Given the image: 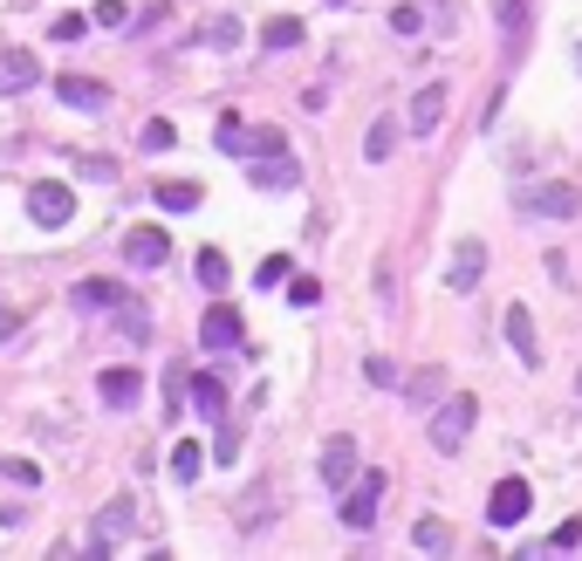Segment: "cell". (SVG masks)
Wrapping results in <instances>:
<instances>
[{"label":"cell","instance_id":"34","mask_svg":"<svg viewBox=\"0 0 582 561\" xmlns=\"http://www.w3.org/2000/svg\"><path fill=\"white\" fill-rule=\"evenodd\" d=\"M391 28H398V34H418V28H425V8H411V0H405V8H391Z\"/></svg>","mask_w":582,"mask_h":561},{"label":"cell","instance_id":"33","mask_svg":"<svg viewBox=\"0 0 582 561\" xmlns=\"http://www.w3.org/2000/svg\"><path fill=\"white\" fill-rule=\"evenodd\" d=\"M178 144V131L165 124V116H159V124H144V151H172Z\"/></svg>","mask_w":582,"mask_h":561},{"label":"cell","instance_id":"23","mask_svg":"<svg viewBox=\"0 0 582 561\" xmlns=\"http://www.w3.org/2000/svg\"><path fill=\"white\" fill-rule=\"evenodd\" d=\"M391 151H398V124H391V116H377L370 137H364V157H370V165H384Z\"/></svg>","mask_w":582,"mask_h":561},{"label":"cell","instance_id":"13","mask_svg":"<svg viewBox=\"0 0 582 561\" xmlns=\"http://www.w3.org/2000/svg\"><path fill=\"white\" fill-rule=\"evenodd\" d=\"M200 343H206V349H241V343H247L241 315H233L226 302H213V308H206V323H200Z\"/></svg>","mask_w":582,"mask_h":561},{"label":"cell","instance_id":"10","mask_svg":"<svg viewBox=\"0 0 582 561\" xmlns=\"http://www.w3.org/2000/svg\"><path fill=\"white\" fill-rule=\"evenodd\" d=\"M96 397H103L110 411H131L137 397H144V370H131V364H116V370H103V377H96Z\"/></svg>","mask_w":582,"mask_h":561},{"label":"cell","instance_id":"26","mask_svg":"<svg viewBox=\"0 0 582 561\" xmlns=\"http://www.w3.org/2000/svg\"><path fill=\"white\" fill-rule=\"evenodd\" d=\"M452 534H446V520H432V513H425L418 520V528H411V548H425V554H432V548H446Z\"/></svg>","mask_w":582,"mask_h":561},{"label":"cell","instance_id":"21","mask_svg":"<svg viewBox=\"0 0 582 561\" xmlns=\"http://www.w3.org/2000/svg\"><path fill=\"white\" fill-rule=\"evenodd\" d=\"M261 42H267V55H275V49H302V21L295 14H275V21L261 28Z\"/></svg>","mask_w":582,"mask_h":561},{"label":"cell","instance_id":"4","mask_svg":"<svg viewBox=\"0 0 582 561\" xmlns=\"http://www.w3.org/2000/svg\"><path fill=\"white\" fill-rule=\"evenodd\" d=\"M28 220L49 226V233L69 226V220H75V192H69V185H28Z\"/></svg>","mask_w":582,"mask_h":561},{"label":"cell","instance_id":"24","mask_svg":"<svg viewBox=\"0 0 582 561\" xmlns=\"http://www.w3.org/2000/svg\"><path fill=\"white\" fill-rule=\"evenodd\" d=\"M200 198H206V192H200V185H185V178H178V185H159V213H192Z\"/></svg>","mask_w":582,"mask_h":561},{"label":"cell","instance_id":"17","mask_svg":"<svg viewBox=\"0 0 582 561\" xmlns=\"http://www.w3.org/2000/svg\"><path fill=\"white\" fill-rule=\"evenodd\" d=\"M200 472H206V446H200V438H178V446H172V479L192 487Z\"/></svg>","mask_w":582,"mask_h":561},{"label":"cell","instance_id":"28","mask_svg":"<svg viewBox=\"0 0 582 561\" xmlns=\"http://www.w3.org/2000/svg\"><path fill=\"white\" fill-rule=\"evenodd\" d=\"M439 384H446L439 370H418V377L405 384V397H411V405H439Z\"/></svg>","mask_w":582,"mask_h":561},{"label":"cell","instance_id":"7","mask_svg":"<svg viewBox=\"0 0 582 561\" xmlns=\"http://www.w3.org/2000/svg\"><path fill=\"white\" fill-rule=\"evenodd\" d=\"M521 206L541 213V220H575V213H582V192L555 178V185H528V192H521Z\"/></svg>","mask_w":582,"mask_h":561},{"label":"cell","instance_id":"30","mask_svg":"<svg viewBox=\"0 0 582 561\" xmlns=\"http://www.w3.org/2000/svg\"><path fill=\"white\" fill-rule=\"evenodd\" d=\"M226 274H233V267H226V254H219V247H206V254H200V280H206V288H226Z\"/></svg>","mask_w":582,"mask_h":561},{"label":"cell","instance_id":"29","mask_svg":"<svg viewBox=\"0 0 582 561\" xmlns=\"http://www.w3.org/2000/svg\"><path fill=\"white\" fill-rule=\"evenodd\" d=\"M200 42H213V49H233V42H241V21H226V14H219V21H206V28H200Z\"/></svg>","mask_w":582,"mask_h":561},{"label":"cell","instance_id":"14","mask_svg":"<svg viewBox=\"0 0 582 561\" xmlns=\"http://www.w3.org/2000/svg\"><path fill=\"white\" fill-rule=\"evenodd\" d=\"M55 96L75 103V110H110V90L96 83V75H55Z\"/></svg>","mask_w":582,"mask_h":561},{"label":"cell","instance_id":"39","mask_svg":"<svg viewBox=\"0 0 582 561\" xmlns=\"http://www.w3.org/2000/svg\"><path fill=\"white\" fill-rule=\"evenodd\" d=\"M575 390H582V377H575Z\"/></svg>","mask_w":582,"mask_h":561},{"label":"cell","instance_id":"16","mask_svg":"<svg viewBox=\"0 0 582 561\" xmlns=\"http://www.w3.org/2000/svg\"><path fill=\"white\" fill-rule=\"evenodd\" d=\"M439 116H446V90H439V83H425V90L411 96V131H418V137H432V131H439Z\"/></svg>","mask_w":582,"mask_h":561},{"label":"cell","instance_id":"6","mask_svg":"<svg viewBox=\"0 0 582 561\" xmlns=\"http://www.w3.org/2000/svg\"><path fill=\"white\" fill-rule=\"evenodd\" d=\"M528 507H534L528 479H500V487L487 493V520H493V528H521V520H528Z\"/></svg>","mask_w":582,"mask_h":561},{"label":"cell","instance_id":"38","mask_svg":"<svg viewBox=\"0 0 582 561\" xmlns=\"http://www.w3.org/2000/svg\"><path fill=\"white\" fill-rule=\"evenodd\" d=\"M8 336H21V315H14V308H0V343H8Z\"/></svg>","mask_w":582,"mask_h":561},{"label":"cell","instance_id":"31","mask_svg":"<svg viewBox=\"0 0 582 561\" xmlns=\"http://www.w3.org/2000/svg\"><path fill=\"white\" fill-rule=\"evenodd\" d=\"M96 28H131V8H124V0H96Z\"/></svg>","mask_w":582,"mask_h":561},{"label":"cell","instance_id":"2","mask_svg":"<svg viewBox=\"0 0 582 561\" xmlns=\"http://www.w3.org/2000/svg\"><path fill=\"white\" fill-rule=\"evenodd\" d=\"M473 425H480V397H466V390L446 397V405L432 411V425H425V431H432V452H459Z\"/></svg>","mask_w":582,"mask_h":561},{"label":"cell","instance_id":"37","mask_svg":"<svg viewBox=\"0 0 582 561\" xmlns=\"http://www.w3.org/2000/svg\"><path fill=\"white\" fill-rule=\"evenodd\" d=\"M555 548H582V520H562V528H555Z\"/></svg>","mask_w":582,"mask_h":561},{"label":"cell","instance_id":"8","mask_svg":"<svg viewBox=\"0 0 582 561\" xmlns=\"http://www.w3.org/2000/svg\"><path fill=\"white\" fill-rule=\"evenodd\" d=\"M316 472H323V487L329 493H343L349 487V479H357V438H329V446H323V459H316Z\"/></svg>","mask_w":582,"mask_h":561},{"label":"cell","instance_id":"36","mask_svg":"<svg viewBox=\"0 0 582 561\" xmlns=\"http://www.w3.org/2000/svg\"><path fill=\"white\" fill-rule=\"evenodd\" d=\"M364 377H370L377 390H391V384H398V370H391V364H384V356H370V364H364Z\"/></svg>","mask_w":582,"mask_h":561},{"label":"cell","instance_id":"12","mask_svg":"<svg viewBox=\"0 0 582 561\" xmlns=\"http://www.w3.org/2000/svg\"><path fill=\"white\" fill-rule=\"evenodd\" d=\"M42 83V62H34L28 49H0V96H21Z\"/></svg>","mask_w":582,"mask_h":561},{"label":"cell","instance_id":"22","mask_svg":"<svg viewBox=\"0 0 582 561\" xmlns=\"http://www.w3.org/2000/svg\"><path fill=\"white\" fill-rule=\"evenodd\" d=\"M116 295H124V288H116V280H75V308H116Z\"/></svg>","mask_w":582,"mask_h":561},{"label":"cell","instance_id":"3","mask_svg":"<svg viewBox=\"0 0 582 561\" xmlns=\"http://www.w3.org/2000/svg\"><path fill=\"white\" fill-rule=\"evenodd\" d=\"M377 500H384V472L370 466H357V479H349V487H343V528L349 534H364V528H377Z\"/></svg>","mask_w":582,"mask_h":561},{"label":"cell","instance_id":"15","mask_svg":"<svg viewBox=\"0 0 582 561\" xmlns=\"http://www.w3.org/2000/svg\"><path fill=\"white\" fill-rule=\"evenodd\" d=\"M508 343H514V356H521V364H528V370L541 364V343H534V315H528L521 302L508 308Z\"/></svg>","mask_w":582,"mask_h":561},{"label":"cell","instance_id":"19","mask_svg":"<svg viewBox=\"0 0 582 561\" xmlns=\"http://www.w3.org/2000/svg\"><path fill=\"white\" fill-rule=\"evenodd\" d=\"M116 329H124L131 343H144V336H151V315H144V302H137V295H116Z\"/></svg>","mask_w":582,"mask_h":561},{"label":"cell","instance_id":"1","mask_svg":"<svg viewBox=\"0 0 582 561\" xmlns=\"http://www.w3.org/2000/svg\"><path fill=\"white\" fill-rule=\"evenodd\" d=\"M213 144H219L226 157H267V151H288V137H282L275 124H241L233 110L213 124Z\"/></svg>","mask_w":582,"mask_h":561},{"label":"cell","instance_id":"20","mask_svg":"<svg viewBox=\"0 0 582 561\" xmlns=\"http://www.w3.org/2000/svg\"><path fill=\"white\" fill-rule=\"evenodd\" d=\"M500 8V34H508V49H521L528 42V0H493Z\"/></svg>","mask_w":582,"mask_h":561},{"label":"cell","instance_id":"11","mask_svg":"<svg viewBox=\"0 0 582 561\" xmlns=\"http://www.w3.org/2000/svg\"><path fill=\"white\" fill-rule=\"evenodd\" d=\"M247 178H254L261 192H295V185H302V165H295L288 151H267V157H254Z\"/></svg>","mask_w":582,"mask_h":561},{"label":"cell","instance_id":"18","mask_svg":"<svg viewBox=\"0 0 582 561\" xmlns=\"http://www.w3.org/2000/svg\"><path fill=\"white\" fill-rule=\"evenodd\" d=\"M131 534V500H110L103 513H96V548H110V541H124Z\"/></svg>","mask_w":582,"mask_h":561},{"label":"cell","instance_id":"9","mask_svg":"<svg viewBox=\"0 0 582 561\" xmlns=\"http://www.w3.org/2000/svg\"><path fill=\"white\" fill-rule=\"evenodd\" d=\"M165 254H172V233L165 226H131L124 233V261L131 267H165Z\"/></svg>","mask_w":582,"mask_h":561},{"label":"cell","instance_id":"27","mask_svg":"<svg viewBox=\"0 0 582 561\" xmlns=\"http://www.w3.org/2000/svg\"><path fill=\"white\" fill-rule=\"evenodd\" d=\"M288 274H295V261H288V254H267L254 280H261V288H267V295H275V288H282V280H288Z\"/></svg>","mask_w":582,"mask_h":561},{"label":"cell","instance_id":"32","mask_svg":"<svg viewBox=\"0 0 582 561\" xmlns=\"http://www.w3.org/2000/svg\"><path fill=\"white\" fill-rule=\"evenodd\" d=\"M288 302H295V308H316V302H323V280H308V274L288 280Z\"/></svg>","mask_w":582,"mask_h":561},{"label":"cell","instance_id":"25","mask_svg":"<svg viewBox=\"0 0 582 561\" xmlns=\"http://www.w3.org/2000/svg\"><path fill=\"white\" fill-rule=\"evenodd\" d=\"M192 405H200L206 418H219V411H226V390H219V377H192Z\"/></svg>","mask_w":582,"mask_h":561},{"label":"cell","instance_id":"5","mask_svg":"<svg viewBox=\"0 0 582 561\" xmlns=\"http://www.w3.org/2000/svg\"><path fill=\"white\" fill-rule=\"evenodd\" d=\"M480 274H487V247H480L473 233H466L459 247H452V261H446V288H452V295H473V288H480Z\"/></svg>","mask_w":582,"mask_h":561},{"label":"cell","instance_id":"35","mask_svg":"<svg viewBox=\"0 0 582 561\" xmlns=\"http://www.w3.org/2000/svg\"><path fill=\"white\" fill-rule=\"evenodd\" d=\"M75 172H83V178H103V185L116 178V165H110V157H75Z\"/></svg>","mask_w":582,"mask_h":561}]
</instances>
